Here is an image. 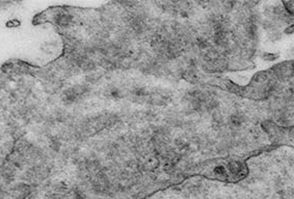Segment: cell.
Returning <instances> with one entry per match:
<instances>
[{
  "mask_svg": "<svg viewBox=\"0 0 294 199\" xmlns=\"http://www.w3.org/2000/svg\"><path fill=\"white\" fill-rule=\"evenodd\" d=\"M214 173H215L218 177H220V178H226V177H227V171H226V169L223 167H221V166H217V167L214 169Z\"/></svg>",
  "mask_w": 294,
  "mask_h": 199,
  "instance_id": "3",
  "label": "cell"
},
{
  "mask_svg": "<svg viewBox=\"0 0 294 199\" xmlns=\"http://www.w3.org/2000/svg\"><path fill=\"white\" fill-rule=\"evenodd\" d=\"M243 121H244L243 116L240 114H234L231 116V123H232V125L235 126V127L240 126L242 123H243Z\"/></svg>",
  "mask_w": 294,
  "mask_h": 199,
  "instance_id": "2",
  "label": "cell"
},
{
  "mask_svg": "<svg viewBox=\"0 0 294 199\" xmlns=\"http://www.w3.org/2000/svg\"><path fill=\"white\" fill-rule=\"evenodd\" d=\"M264 58H265V60H273L277 57H275L274 54H269V53H266V54H264Z\"/></svg>",
  "mask_w": 294,
  "mask_h": 199,
  "instance_id": "6",
  "label": "cell"
},
{
  "mask_svg": "<svg viewBox=\"0 0 294 199\" xmlns=\"http://www.w3.org/2000/svg\"><path fill=\"white\" fill-rule=\"evenodd\" d=\"M236 80H237V83H246L247 81V77L245 76H238L237 78H236Z\"/></svg>",
  "mask_w": 294,
  "mask_h": 199,
  "instance_id": "7",
  "label": "cell"
},
{
  "mask_svg": "<svg viewBox=\"0 0 294 199\" xmlns=\"http://www.w3.org/2000/svg\"><path fill=\"white\" fill-rule=\"evenodd\" d=\"M266 79H267V74H266V73H259L255 76L254 80H255V83H265V81H266Z\"/></svg>",
  "mask_w": 294,
  "mask_h": 199,
  "instance_id": "4",
  "label": "cell"
},
{
  "mask_svg": "<svg viewBox=\"0 0 294 199\" xmlns=\"http://www.w3.org/2000/svg\"><path fill=\"white\" fill-rule=\"evenodd\" d=\"M285 5H287V10L290 14H293V1H285Z\"/></svg>",
  "mask_w": 294,
  "mask_h": 199,
  "instance_id": "5",
  "label": "cell"
},
{
  "mask_svg": "<svg viewBox=\"0 0 294 199\" xmlns=\"http://www.w3.org/2000/svg\"><path fill=\"white\" fill-rule=\"evenodd\" d=\"M184 78L192 83H195L199 80V76H198V74L195 73V71L193 69H188L187 71L184 72Z\"/></svg>",
  "mask_w": 294,
  "mask_h": 199,
  "instance_id": "1",
  "label": "cell"
}]
</instances>
